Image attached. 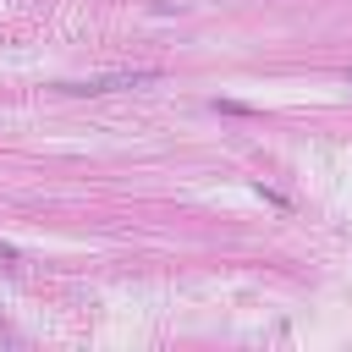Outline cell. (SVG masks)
Instances as JSON below:
<instances>
[{
    "label": "cell",
    "mask_w": 352,
    "mask_h": 352,
    "mask_svg": "<svg viewBox=\"0 0 352 352\" xmlns=\"http://www.w3.org/2000/svg\"><path fill=\"white\" fill-rule=\"evenodd\" d=\"M346 82H352V72H346Z\"/></svg>",
    "instance_id": "obj_2"
},
{
    "label": "cell",
    "mask_w": 352,
    "mask_h": 352,
    "mask_svg": "<svg viewBox=\"0 0 352 352\" xmlns=\"http://www.w3.org/2000/svg\"><path fill=\"white\" fill-rule=\"evenodd\" d=\"M165 72L160 66H132V72H104V77H82V82H55L66 94H116V88H143V82H160Z\"/></svg>",
    "instance_id": "obj_1"
}]
</instances>
